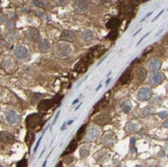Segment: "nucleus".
<instances>
[{
  "mask_svg": "<svg viewBox=\"0 0 168 167\" xmlns=\"http://www.w3.org/2000/svg\"><path fill=\"white\" fill-rule=\"evenodd\" d=\"M72 46L69 45V43L66 42H59L56 43L55 48V55L59 58H66L72 53Z\"/></svg>",
  "mask_w": 168,
  "mask_h": 167,
  "instance_id": "nucleus-1",
  "label": "nucleus"
},
{
  "mask_svg": "<svg viewBox=\"0 0 168 167\" xmlns=\"http://www.w3.org/2000/svg\"><path fill=\"white\" fill-rule=\"evenodd\" d=\"M42 122V117L39 116V114L34 113V114H30L29 116H27L25 119V125L28 129H34L37 128L40 125Z\"/></svg>",
  "mask_w": 168,
  "mask_h": 167,
  "instance_id": "nucleus-2",
  "label": "nucleus"
},
{
  "mask_svg": "<svg viewBox=\"0 0 168 167\" xmlns=\"http://www.w3.org/2000/svg\"><path fill=\"white\" fill-rule=\"evenodd\" d=\"M164 75L162 72H152V74L149 75V83H150L152 86H157V85H160L162 82L164 81Z\"/></svg>",
  "mask_w": 168,
  "mask_h": 167,
  "instance_id": "nucleus-3",
  "label": "nucleus"
},
{
  "mask_svg": "<svg viewBox=\"0 0 168 167\" xmlns=\"http://www.w3.org/2000/svg\"><path fill=\"white\" fill-rule=\"evenodd\" d=\"M72 6H74L75 10L77 12L83 13V12H86L88 10L89 1H88V0H74Z\"/></svg>",
  "mask_w": 168,
  "mask_h": 167,
  "instance_id": "nucleus-4",
  "label": "nucleus"
},
{
  "mask_svg": "<svg viewBox=\"0 0 168 167\" xmlns=\"http://www.w3.org/2000/svg\"><path fill=\"white\" fill-rule=\"evenodd\" d=\"M4 116H5V119L9 124H15L18 120H19V115L17 114L16 111L12 109H9V110H6L5 113H4Z\"/></svg>",
  "mask_w": 168,
  "mask_h": 167,
  "instance_id": "nucleus-5",
  "label": "nucleus"
},
{
  "mask_svg": "<svg viewBox=\"0 0 168 167\" xmlns=\"http://www.w3.org/2000/svg\"><path fill=\"white\" fill-rule=\"evenodd\" d=\"M151 96H152V91L150 88H147V87L141 88L138 91V94H137V98L140 101H147L150 99Z\"/></svg>",
  "mask_w": 168,
  "mask_h": 167,
  "instance_id": "nucleus-6",
  "label": "nucleus"
},
{
  "mask_svg": "<svg viewBox=\"0 0 168 167\" xmlns=\"http://www.w3.org/2000/svg\"><path fill=\"white\" fill-rule=\"evenodd\" d=\"M25 36H26V38L29 40L30 42H35L39 38V32L36 28L32 27V28H29V29L26 31Z\"/></svg>",
  "mask_w": 168,
  "mask_h": 167,
  "instance_id": "nucleus-7",
  "label": "nucleus"
},
{
  "mask_svg": "<svg viewBox=\"0 0 168 167\" xmlns=\"http://www.w3.org/2000/svg\"><path fill=\"white\" fill-rule=\"evenodd\" d=\"M14 53H15V56H16L18 59H24L25 58H27L29 52H28L27 48H25L23 45H19L15 48Z\"/></svg>",
  "mask_w": 168,
  "mask_h": 167,
  "instance_id": "nucleus-8",
  "label": "nucleus"
},
{
  "mask_svg": "<svg viewBox=\"0 0 168 167\" xmlns=\"http://www.w3.org/2000/svg\"><path fill=\"white\" fill-rule=\"evenodd\" d=\"M55 105L53 103V100L52 99H46V100H42L39 103V111H47L49 109H50L52 107Z\"/></svg>",
  "mask_w": 168,
  "mask_h": 167,
  "instance_id": "nucleus-9",
  "label": "nucleus"
},
{
  "mask_svg": "<svg viewBox=\"0 0 168 167\" xmlns=\"http://www.w3.org/2000/svg\"><path fill=\"white\" fill-rule=\"evenodd\" d=\"M62 40H65L66 42H72L76 40V33L72 32V31L69 30H65L62 31L61 34V37H59Z\"/></svg>",
  "mask_w": 168,
  "mask_h": 167,
  "instance_id": "nucleus-10",
  "label": "nucleus"
},
{
  "mask_svg": "<svg viewBox=\"0 0 168 167\" xmlns=\"http://www.w3.org/2000/svg\"><path fill=\"white\" fill-rule=\"evenodd\" d=\"M161 67V62L158 58H152L148 62L147 68L151 72H157Z\"/></svg>",
  "mask_w": 168,
  "mask_h": 167,
  "instance_id": "nucleus-11",
  "label": "nucleus"
},
{
  "mask_svg": "<svg viewBox=\"0 0 168 167\" xmlns=\"http://www.w3.org/2000/svg\"><path fill=\"white\" fill-rule=\"evenodd\" d=\"M109 98H110V92L108 93V94H106V95L100 100V102L98 103L96 106H95V110H94L93 114H95V113H96L97 111H99V110L103 109L104 107H105L107 104L109 103Z\"/></svg>",
  "mask_w": 168,
  "mask_h": 167,
  "instance_id": "nucleus-12",
  "label": "nucleus"
},
{
  "mask_svg": "<svg viewBox=\"0 0 168 167\" xmlns=\"http://www.w3.org/2000/svg\"><path fill=\"white\" fill-rule=\"evenodd\" d=\"M99 133H100V130L97 127H92L87 133L86 140L87 141H94L98 136H99Z\"/></svg>",
  "mask_w": 168,
  "mask_h": 167,
  "instance_id": "nucleus-13",
  "label": "nucleus"
},
{
  "mask_svg": "<svg viewBox=\"0 0 168 167\" xmlns=\"http://www.w3.org/2000/svg\"><path fill=\"white\" fill-rule=\"evenodd\" d=\"M39 48L40 49V52H42L44 53L49 52L50 48H52V43H50L49 40L47 39H42L39 42Z\"/></svg>",
  "mask_w": 168,
  "mask_h": 167,
  "instance_id": "nucleus-14",
  "label": "nucleus"
},
{
  "mask_svg": "<svg viewBox=\"0 0 168 167\" xmlns=\"http://www.w3.org/2000/svg\"><path fill=\"white\" fill-rule=\"evenodd\" d=\"M81 37H82V40L86 43H89L91 42L92 40L94 38V33L93 31L90 30V29H86L85 31H83L81 34Z\"/></svg>",
  "mask_w": 168,
  "mask_h": 167,
  "instance_id": "nucleus-15",
  "label": "nucleus"
},
{
  "mask_svg": "<svg viewBox=\"0 0 168 167\" xmlns=\"http://www.w3.org/2000/svg\"><path fill=\"white\" fill-rule=\"evenodd\" d=\"M110 116L108 114H102V115H99L97 118H95V122L97 123L98 125H106L107 123L110 122Z\"/></svg>",
  "mask_w": 168,
  "mask_h": 167,
  "instance_id": "nucleus-16",
  "label": "nucleus"
},
{
  "mask_svg": "<svg viewBox=\"0 0 168 167\" xmlns=\"http://www.w3.org/2000/svg\"><path fill=\"white\" fill-rule=\"evenodd\" d=\"M0 138H1V142H4V143H12L14 140V137L13 135L8 133L6 131H2L1 134H0Z\"/></svg>",
  "mask_w": 168,
  "mask_h": 167,
  "instance_id": "nucleus-17",
  "label": "nucleus"
},
{
  "mask_svg": "<svg viewBox=\"0 0 168 167\" xmlns=\"http://www.w3.org/2000/svg\"><path fill=\"white\" fill-rule=\"evenodd\" d=\"M77 146H78V141L76 140V139H74L71 143L69 144V146L66 147V149L65 150V152L62 153V156H66V155H69V154L72 153V152H74V151L76 150V148H77Z\"/></svg>",
  "mask_w": 168,
  "mask_h": 167,
  "instance_id": "nucleus-18",
  "label": "nucleus"
},
{
  "mask_svg": "<svg viewBox=\"0 0 168 167\" xmlns=\"http://www.w3.org/2000/svg\"><path fill=\"white\" fill-rule=\"evenodd\" d=\"M131 77H132V72L130 68H128V70H126L124 72V74L122 75V77L120 78V83L127 84L130 80H131Z\"/></svg>",
  "mask_w": 168,
  "mask_h": 167,
  "instance_id": "nucleus-19",
  "label": "nucleus"
},
{
  "mask_svg": "<svg viewBox=\"0 0 168 167\" xmlns=\"http://www.w3.org/2000/svg\"><path fill=\"white\" fill-rule=\"evenodd\" d=\"M121 21L120 19H118L117 17H113L109 20V22L107 23V27L111 28V29H117V27H119Z\"/></svg>",
  "mask_w": 168,
  "mask_h": 167,
  "instance_id": "nucleus-20",
  "label": "nucleus"
},
{
  "mask_svg": "<svg viewBox=\"0 0 168 167\" xmlns=\"http://www.w3.org/2000/svg\"><path fill=\"white\" fill-rule=\"evenodd\" d=\"M136 75H137V80L138 82H140V83H142L145 78H146L147 77V72L144 70V68H138L137 70V72H136Z\"/></svg>",
  "mask_w": 168,
  "mask_h": 167,
  "instance_id": "nucleus-21",
  "label": "nucleus"
},
{
  "mask_svg": "<svg viewBox=\"0 0 168 167\" xmlns=\"http://www.w3.org/2000/svg\"><path fill=\"white\" fill-rule=\"evenodd\" d=\"M34 137H35V134H34L33 132L28 131L26 133V136H25V142H26L28 146H31V144H32L33 140H34Z\"/></svg>",
  "mask_w": 168,
  "mask_h": 167,
  "instance_id": "nucleus-22",
  "label": "nucleus"
},
{
  "mask_svg": "<svg viewBox=\"0 0 168 167\" xmlns=\"http://www.w3.org/2000/svg\"><path fill=\"white\" fill-rule=\"evenodd\" d=\"M121 108H122V111L125 112V113H129L131 111L132 109V104L129 102V101H125L121 104Z\"/></svg>",
  "mask_w": 168,
  "mask_h": 167,
  "instance_id": "nucleus-23",
  "label": "nucleus"
},
{
  "mask_svg": "<svg viewBox=\"0 0 168 167\" xmlns=\"http://www.w3.org/2000/svg\"><path fill=\"white\" fill-rule=\"evenodd\" d=\"M114 140H115V136H114L113 133H108L105 135V137H104V143L107 145L112 144Z\"/></svg>",
  "mask_w": 168,
  "mask_h": 167,
  "instance_id": "nucleus-24",
  "label": "nucleus"
},
{
  "mask_svg": "<svg viewBox=\"0 0 168 167\" xmlns=\"http://www.w3.org/2000/svg\"><path fill=\"white\" fill-rule=\"evenodd\" d=\"M86 128H87V125L85 124L84 126H82V127L79 129V131L77 133V138H76V140H77V141L82 139V137H83V135L85 134V132H86Z\"/></svg>",
  "mask_w": 168,
  "mask_h": 167,
  "instance_id": "nucleus-25",
  "label": "nucleus"
},
{
  "mask_svg": "<svg viewBox=\"0 0 168 167\" xmlns=\"http://www.w3.org/2000/svg\"><path fill=\"white\" fill-rule=\"evenodd\" d=\"M43 98V94H40V93H35L34 95L32 96V98H31V103L33 104H36L37 102H39V100H42Z\"/></svg>",
  "mask_w": 168,
  "mask_h": 167,
  "instance_id": "nucleus-26",
  "label": "nucleus"
},
{
  "mask_svg": "<svg viewBox=\"0 0 168 167\" xmlns=\"http://www.w3.org/2000/svg\"><path fill=\"white\" fill-rule=\"evenodd\" d=\"M80 155L82 158H86L88 155H89V149L87 146H83L81 148V151H80Z\"/></svg>",
  "mask_w": 168,
  "mask_h": 167,
  "instance_id": "nucleus-27",
  "label": "nucleus"
},
{
  "mask_svg": "<svg viewBox=\"0 0 168 167\" xmlns=\"http://www.w3.org/2000/svg\"><path fill=\"white\" fill-rule=\"evenodd\" d=\"M117 35H118V32H117V30L115 29H113L111 32L108 34V38H110V39H115Z\"/></svg>",
  "mask_w": 168,
  "mask_h": 167,
  "instance_id": "nucleus-28",
  "label": "nucleus"
},
{
  "mask_svg": "<svg viewBox=\"0 0 168 167\" xmlns=\"http://www.w3.org/2000/svg\"><path fill=\"white\" fill-rule=\"evenodd\" d=\"M150 114H151V110H150V108H148V107L144 108L143 110H142V112H141L142 117H145V116H148Z\"/></svg>",
  "mask_w": 168,
  "mask_h": 167,
  "instance_id": "nucleus-29",
  "label": "nucleus"
},
{
  "mask_svg": "<svg viewBox=\"0 0 168 167\" xmlns=\"http://www.w3.org/2000/svg\"><path fill=\"white\" fill-rule=\"evenodd\" d=\"M17 167H27V160L25 158H22L20 161L17 163Z\"/></svg>",
  "mask_w": 168,
  "mask_h": 167,
  "instance_id": "nucleus-30",
  "label": "nucleus"
},
{
  "mask_svg": "<svg viewBox=\"0 0 168 167\" xmlns=\"http://www.w3.org/2000/svg\"><path fill=\"white\" fill-rule=\"evenodd\" d=\"M62 95H56L55 98H53V103H55V105H58V104H59V102H61V100L62 99Z\"/></svg>",
  "mask_w": 168,
  "mask_h": 167,
  "instance_id": "nucleus-31",
  "label": "nucleus"
},
{
  "mask_svg": "<svg viewBox=\"0 0 168 167\" xmlns=\"http://www.w3.org/2000/svg\"><path fill=\"white\" fill-rule=\"evenodd\" d=\"M55 2L58 5H65L66 3V0H55Z\"/></svg>",
  "mask_w": 168,
  "mask_h": 167,
  "instance_id": "nucleus-32",
  "label": "nucleus"
},
{
  "mask_svg": "<svg viewBox=\"0 0 168 167\" xmlns=\"http://www.w3.org/2000/svg\"><path fill=\"white\" fill-rule=\"evenodd\" d=\"M158 115H159V117H160V118H166L167 116H168V112H166V111H164V112H160Z\"/></svg>",
  "mask_w": 168,
  "mask_h": 167,
  "instance_id": "nucleus-33",
  "label": "nucleus"
},
{
  "mask_svg": "<svg viewBox=\"0 0 168 167\" xmlns=\"http://www.w3.org/2000/svg\"><path fill=\"white\" fill-rule=\"evenodd\" d=\"M129 130L130 131H135L136 129H137V126H136L135 124H129Z\"/></svg>",
  "mask_w": 168,
  "mask_h": 167,
  "instance_id": "nucleus-34",
  "label": "nucleus"
},
{
  "mask_svg": "<svg viewBox=\"0 0 168 167\" xmlns=\"http://www.w3.org/2000/svg\"><path fill=\"white\" fill-rule=\"evenodd\" d=\"M163 127L168 128V120H167V121H165V122L163 123Z\"/></svg>",
  "mask_w": 168,
  "mask_h": 167,
  "instance_id": "nucleus-35",
  "label": "nucleus"
},
{
  "mask_svg": "<svg viewBox=\"0 0 168 167\" xmlns=\"http://www.w3.org/2000/svg\"><path fill=\"white\" fill-rule=\"evenodd\" d=\"M56 167H63V166H62V162H59V164L56 165Z\"/></svg>",
  "mask_w": 168,
  "mask_h": 167,
  "instance_id": "nucleus-36",
  "label": "nucleus"
},
{
  "mask_svg": "<svg viewBox=\"0 0 168 167\" xmlns=\"http://www.w3.org/2000/svg\"><path fill=\"white\" fill-rule=\"evenodd\" d=\"M92 1H93L94 3H99L101 0H92Z\"/></svg>",
  "mask_w": 168,
  "mask_h": 167,
  "instance_id": "nucleus-37",
  "label": "nucleus"
},
{
  "mask_svg": "<svg viewBox=\"0 0 168 167\" xmlns=\"http://www.w3.org/2000/svg\"><path fill=\"white\" fill-rule=\"evenodd\" d=\"M79 102V100H75L74 102H72V105H75V104H77Z\"/></svg>",
  "mask_w": 168,
  "mask_h": 167,
  "instance_id": "nucleus-38",
  "label": "nucleus"
},
{
  "mask_svg": "<svg viewBox=\"0 0 168 167\" xmlns=\"http://www.w3.org/2000/svg\"><path fill=\"white\" fill-rule=\"evenodd\" d=\"M66 124L62 127V130H65V129H66Z\"/></svg>",
  "mask_w": 168,
  "mask_h": 167,
  "instance_id": "nucleus-39",
  "label": "nucleus"
},
{
  "mask_svg": "<svg viewBox=\"0 0 168 167\" xmlns=\"http://www.w3.org/2000/svg\"><path fill=\"white\" fill-rule=\"evenodd\" d=\"M110 81H111V78H109V80H108V81H107V83H106V84H107V85H108V84H109V83H110Z\"/></svg>",
  "mask_w": 168,
  "mask_h": 167,
  "instance_id": "nucleus-40",
  "label": "nucleus"
},
{
  "mask_svg": "<svg viewBox=\"0 0 168 167\" xmlns=\"http://www.w3.org/2000/svg\"><path fill=\"white\" fill-rule=\"evenodd\" d=\"M136 167H141V166H139V165H137V166H136Z\"/></svg>",
  "mask_w": 168,
  "mask_h": 167,
  "instance_id": "nucleus-41",
  "label": "nucleus"
}]
</instances>
